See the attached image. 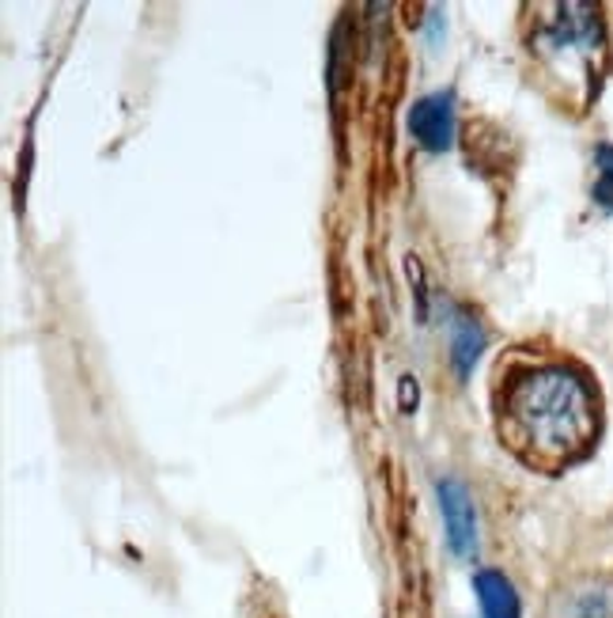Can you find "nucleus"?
Returning <instances> with one entry per match:
<instances>
[{
  "mask_svg": "<svg viewBox=\"0 0 613 618\" xmlns=\"http://www.w3.org/2000/svg\"><path fill=\"white\" fill-rule=\"evenodd\" d=\"M493 425L527 471L565 474L599 444L602 394L568 353L516 345L493 373Z\"/></svg>",
  "mask_w": 613,
  "mask_h": 618,
  "instance_id": "1",
  "label": "nucleus"
},
{
  "mask_svg": "<svg viewBox=\"0 0 613 618\" xmlns=\"http://www.w3.org/2000/svg\"><path fill=\"white\" fill-rule=\"evenodd\" d=\"M530 54L542 61L545 77L565 84L568 111H587L599 95L606 72V27L591 4H553L530 38Z\"/></svg>",
  "mask_w": 613,
  "mask_h": 618,
  "instance_id": "2",
  "label": "nucleus"
},
{
  "mask_svg": "<svg viewBox=\"0 0 613 618\" xmlns=\"http://www.w3.org/2000/svg\"><path fill=\"white\" fill-rule=\"evenodd\" d=\"M542 618H613V573L565 576L545 599Z\"/></svg>",
  "mask_w": 613,
  "mask_h": 618,
  "instance_id": "3",
  "label": "nucleus"
},
{
  "mask_svg": "<svg viewBox=\"0 0 613 618\" xmlns=\"http://www.w3.org/2000/svg\"><path fill=\"white\" fill-rule=\"evenodd\" d=\"M436 493H439V513H443L447 524V542H451V550L459 558H470L477 547V516L466 485L459 478H439Z\"/></svg>",
  "mask_w": 613,
  "mask_h": 618,
  "instance_id": "4",
  "label": "nucleus"
},
{
  "mask_svg": "<svg viewBox=\"0 0 613 618\" xmlns=\"http://www.w3.org/2000/svg\"><path fill=\"white\" fill-rule=\"evenodd\" d=\"M409 134L417 137V141L425 145L428 152H443V148L451 145V137H454V106H451V95L436 92V95H425L420 103H413V111H409Z\"/></svg>",
  "mask_w": 613,
  "mask_h": 618,
  "instance_id": "5",
  "label": "nucleus"
},
{
  "mask_svg": "<svg viewBox=\"0 0 613 618\" xmlns=\"http://www.w3.org/2000/svg\"><path fill=\"white\" fill-rule=\"evenodd\" d=\"M474 592H477V599H482L485 618H523L516 588H511V581L504 573L482 570L474 576Z\"/></svg>",
  "mask_w": 613,
  "mask_h": 618,
  "instance_id": "6",
  "label": "nucleus"
},
{
  "mask_svg": "<svg viewBox=\"0 0 613 618\" xmlns=\"http://www.w3.org/2000/svg\"><path fill=\"white\" fill-rule=\"evenodd\" d=\"M485 345V331L477 327V319L470 316H459L451 327V357H454V368H459V376H466L470 368H474L477 353H482Z\"/></svg>",
  "mask_w": 613,
  "mask_h": 618,
  "instance_id": "7",
  "label": "nucleus"
},
{
  "mask_svg": "<svg viewBox=\"0 0 613 618\" xmlns=\"http://www.w3.org/2000/svg\"><path fill=\"white\" fill-rule=\"evenodd\" d=\"M594 163H599L602 179H613V145H599V148H594Z\"/></svg>",
  "mask_w": 613,
  "mask_h": 618,
  "instance_id": "8",
  "label": "nucleus"
},
{
  "mask_svg": "<svg viewBox=\"0 0 613 618\" xmlns=\"http://www.w3.org/2000/svg\"><path fill=\"white\" fill-rule=\"evenodd\" d=\"M594 202H599L602 209H613V179H599V186H594Z\"/></svg>",
  "mask_w": 613,
  "mask_h": 618,
  "instance_id": "9",
  "label": "nucleus"
},
{
  "mask_svg": "<svg viewBox=\"0 0 613 618\" xmlns=\"http://www.w3.org/2000/svg\"><path fill=\"white\" fill-rule=\"evenodd\" d=\"M409 407H417V384L413 376H402V410L409 414Z\"/></svg>",
  "mask_w": 613,
  "mask_h": 618,
  "instance_id": "10",
  "label": "nucleus"
}]
</instances>
